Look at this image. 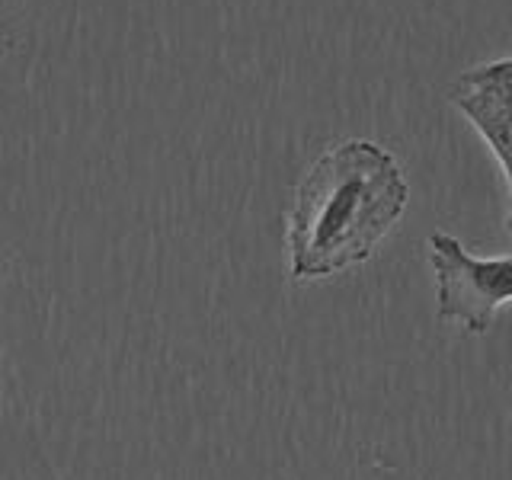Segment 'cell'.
Instances as JSON below:
<instances>
[{
    "label": "cell",
    "instance_id": "1",
    "mask_svg": "<svg viewBox=\"0 0 512 480\" xmlns=\"http://www.w3.org/2000/svg\"><path fill=\"white\" fill-rule=\"evenodd\" d=\"M410 189L397 160L375 141H340L298 183L288 212V266L298 282L365 263L404 215Z\"/></svg>",
    "mask_w": 512,
    "mask_h": 480
},
{
    "label": "cell",
    "instance_id": "2",
    "mask_svg": "<svg viewBox=\"0 0 512 480\" xmlns=\"http://www.w3.org/2000/svg\"><path fill=\"white\" fill-rule=\"evenodd\" d=\"M429 247L439 282V320H455L468 333H487L496 308L512 298V256L480 260L442 231L429 234Z\"/></svg>",
    "mask_w": 512,
    "mask_h": 480
},
{
    "label": "cell",
    "instance_id": "3",
    "mask_svg": "<svg viewBox=\"0 0 512 480\" xmlns=\"http://www.w3.org/2000/svg\"><path fill=\"white\" fill-rule=\"evenodd\" d=\"M452 103L484 135L506 173V228L512 234V55L464 71L452 87Z\"/></svg>",
    "mask_w": 512,
    "mask_h": 480
}]
</instances>
